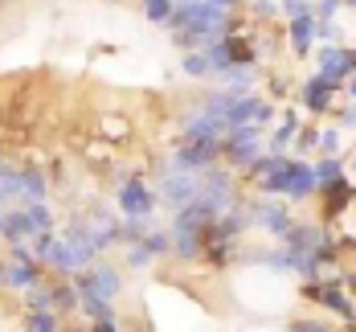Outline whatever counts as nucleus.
<instances>
[{"mask_svg":"<svg viewBox=\"0 0 356 332\" xmlns=\"http://www.w3.org/2000/svg\"><path fill=\"white\" fill-rule=\"evenodd\" d=\"M0 226H4V210H0Z\"/></svg>","mask_w":356,"mask_h":332,"instance_id":"nucleus-37","label":"nucleus"},{"mask_svg":"<svg viewBox=\"0 0 356 332\" xmlns=\"http://www.w3.org/2000/svg\"><path fill=\"white\" fill-rule=\"evenodd\" d=\"M303 132V115L299 111H279V127L270 132V140H266V152H279V156H291L286 148L295 144V136Z\"/></svg>","mask_w":356,"mask_h":332,"instance_id":"nucleus-13","label":"nucleus"},{"mask_svg":"<svg viewBox=\"0 0 356 332\" xmlns=\"http://www.w3.org/2000/svg\"><path fill=\"white\" fill-rule=\"evenodd\" d=\"M21 210H25L29 226H33V234L58 230V221H54V205H49V201H33V205H21Z\"/></svg>","mask_w":356,"mask_h":332,"instance_id":"nucleus-21","label":"nucleus"},{"mask_svg":"<svg viewBox=\"0 0 356 332\" xmlns=\"http://www.w3.org/2000/svg\"><path fill=\"white\" fill-rule=\"evenodd\" d=\"M286 49L295 58H307L316 49V17H299V21H286Z\"/></svg>","mask_w":356,"mask_h":332,"instance_id":"nucleus-14","label":"nucleus"},{"mask_svg":"<svg viewBox=\"0 0 356 332\" xmlns=\"http://www.w3.org/2000/svg\"><path fill=\"white\" fill-rule=\"evenodd\" d=\"M45 279L49 275H45V267L37 258H0V287H8V292L25 295L29 287L45 283Z\"/></svg>","mask_w":356,"mask_h":332,"instance_id":"nucleus-8","label":"nucleus"},{"mask_svg":"<svg viewBox=\"0 0 356 332\" xmlns=\"http://www.w3.org/2000/svg\"><path fill=\"white\" fill-rule=\"evenodd\" d=\"M336 95H340V90L327 86L320 74H307V78L299 82V107L307 111V115H316V119L336 111Z\"/></svg>","mask_w":356,"mask_h":332,"instance_id":"nucleus-9","label":"nucleus"},{"mask_svg":"<svg viewBox=\"0 0 356 332\" xmlns=\"http://www.w3.org/2000/svg\"><path fill=\"white\" fill-rule=\"evenodd\" d=\"M246 218L250 230H262V234L283 242V234L295 226V210L286 201H275V197H246Z\"/></svg>","mask_w":356,"mask_h":332,"instance_id":"nucleus-3","label":"nucleus"},{"mask_svg":"<svg viewBox=\"0 0 356 332\" xmlns=\"http://www.w3.org/2000/svg\"><path fill=\"white\" fill-rule=\"evenodd\" d=\"M49 287H54V279L29 287V292L21 295V308H25V312H54V295H49Z\"/></svg>","mask_w":356,"mask_h":332,"instance_id":"nucleus-20","label":"nucleus"},{"mask_svg":"<svg viewBox=\"0 0 356 332\" xmlns=\"http://www.w3.org/2000/svg\"><path fill=\"white\" fill-rule=\"evenodd\" d=\"M316 74H320L327 86L340 90V86L356 74V49H348L344 41H340V45H320V49H316Z\"/></svg>","mask_w":356,"mask_h":332,"instance_id":"nucleus-6","label":"nucleus"},{"mask_svg":"<svg viewBox=\"0 0 356 332\" xmlns=\"http://www.w3.org/2000/svg\"><path fill=\"white\" fill-rule=\"evenodd\" d=\"M299 295L303 299H312L316 308L323 312H332L336 320H344V324H356V299L344 287H340V279H316V283H299Z\"/></svg>","mask_w":356,"mask_h":332,"instance_id":"nucleus-4","label":"nucleus"},{"mask_svg":"<svg viewBox=\"0 0 356 332\" xmlns=\"http://www.w3.org/2000/svg\"><path fill=\"white\" fill-rule=\"evenodd\" d=\"M54 184H49V173L41 164H21V205H33V201H49Z\"/></svg>","mask_w":356,"mask_h":332,"instance_id":"nucleus-12","label":"nucleus"},{"mask_svg":"<svg viewBox=\"0 0 356 332\" xmlns=\"http://www.w3.org/2000/svg\"><path fill=\"white\" fill-rule=\"evenodd\" d=\"M320 197H323V205H320V221H340L348 210H353V201H356V184L344 177V181H336L332 189H320Z\"/></svg>","mask_w":356,"mask_h":332,"instance_id":"nucleus-11","label":"nucleus"},{"mask_svg":"<svg viewBox=\"0 0 356 332\" xmlns=\"http://www.w3.org/2000/svg\"><path fill=\"white\" fill-rule=\"evenodd\" d=\"M262 152H266V132L262 127H229L221 136V160L229 168H242L246 173Z\"/></svg>","mask_w":356,"mask_h":332,"instance_id":"nucleus-2","label":"nucleus"},{"mask_svg":"<svg viewBox=\"0 0 356 332\" xmlns=\"http://www.w3.org/2000/svg\"><path fill=\"white\" fill-rule=\"evenodd\" d=\"M344 90H348V99H353V103H356V74H353V78H348V82H344Z\"/></svg>","mask_w":356,"mask_h":332,"instance_id":"nucleus-34","label":"nucleus"},{"mask_svg":"<svg viewBox=\"0 0 356 332\" xmlns=\"http://www.w3.org/2000/svg\"><path fill=\"white\" fill-rule=\"evenodd\" d=\"M160 173V184H156V197H160V205L164 210H184L188 201H197V189H201V177H188V173H164V168H156Z\"/></svg>","mask_w":356,"mask_h":332,"instance_id":"nucleus-7","label":"nucleus"},{"mask_svg":"<svg viewBox=\"0 0 356 332\" xmlns=\"http://www.w3.org/2000/svg\"><path fill=\"white\" fill-rule=\"evenodd\" d=\"M143 246H147V255L152 258H168L172 255V234H168V226H164V230H160V226H147Z\"/></svg>","mask_w":356,"mask_h":332,"instance_id":"nucleus-23","label":"nucleus"},{"mask_svg":"<svg viewBox=\"0 0 356 332\" xmlns=\"http://www.w3.org/2000/svg\"><path fill=\"white\" fill-rule=\"evenodd\" d=\"M82 152H86V164H99V160H111V156H115V152L107 148V140H90Z\"/></svg>","mask_w":356,"mask_h":332,"instance_id":"nucleus-30","label":"nucleus"},{"mask_svg":"<svg viewBox=\"0 0 356 332\" xmlns=\"http://www.w3.org/2000/svg\"><path fill=\"white\" fill-rule=\"evenodd\" d=\"M78 275H82V279H86L99 295H107L111 303H115L119 292H123V267H119V262H111V258H95V262H90V267H82Z\"/></svg>","mask_w":356,"mask_h":332,"instance_id":"nucleus-10","label":"nucleus"},{"mask_svg":"<svg viewBox=\"0 0 356 332\" xmlns=\"http://www.w3.org/2000/svg\"><path fill=\"white\" fill-rule=\"evenodd\" d=\"M49 295H54V312H58L62 320H66V316H78V287H74V279H54Z\"/></svg>","mask_w":356,"mask_h":332,"instance_id":"nucleus-17","label":"nucleus"},{"mask_svg":"<svg viewBox=\"0 0 356 332\" xmlns=\"http://www.w3.org/2000/svg\"><path fill=\"white\" fill-rule=\"evenodd\" d=\"M340 4H353V8H356V0H340Z\"/></svg>","mask_w":356,"mask_h":332,"instance_id":"nucleus-35","label":"nucleus"},{"mask_svg":"<svg viewBox=\"0 0 356 332\" xmlns=\"http://www.w3.org/2000/svg\"><path fill=\"white\" fill-rule=\"evenodd\" d=\"M242 4H246L250 17H254V21H262V25L279 17V0H242Z\"/></svg>","mask_w":356,"mask_h":332,"instance_id":"nucleus-28","label":"nucleus"},{"mask_svg":"<svg viewBox=\"0 0 356 332\" xmlns=\"http://www.w3.org/2000/svg\"><path fill=\"white\" fill-rule=\"evenodd\" d=\"M152 262H156V258L147 255V246H143V242H136V246H123V267H127V271H147Z\"/></svg>","mask_w":356,"mask_h":332,"instance_id":"nucleus-27","label":"nucleus"},{"mask_svg":"<svg viewBox=\"0 0 356 332\" xmlns=\"http://www.w3.org/2000/svg\"><path fill=\"white\" fill-rule=\"evenodd\" d=\"M160 210V197L156 189L143 181V173H119L115 184V214L127 221H152Z\"/></svg>","mask_w":356,"mask_h":332,"instance_id":"nucleus-1","label":"nucleus"},{"mask_svg":"<svg viewBox=\"0 0 356 332\" xmlns=\"http://www.w3.org/2000/svg\"><path fill=\"white\" fill-rule=\"evenodd\" d=\"M312 173H316V184H320V189H332L336 181H344V177H348V168H344V160H340V156H320V160L312 164Z\"/></svg>","mask_w":356,"mask_h":332,"instance_id":"nucleus-18","label":"nucleus"},{"mask_svg":"<svg viewBox=\"0 0 356 332\" xmlns=\"http://www.w3.org/2000/svg\"><path fill=\"white\" fill-rule=\"evenodd\" d=\"M340 148H344V132H340V127H320L316 152H320V156H340Z\"/></svg>","mask_w":356,"mask_h":332,"instance_id":"nucleus-25","label":"nucleus"},{"mask_svg":"<svg viewBox=\"0 0 356 332\" xmlns=\"http://www.w3.org/2000/svg\"><path fill=\"white\" fill-rule=\"evenodd\" d=\"M4 4H8V0H0V8H4Z\"/></svg>","mask_w":356,"mask_h":332,"instance_id":"nucleus-38","label":"nucleus"},{"mask_svg":"<svg viewBox=\"0 0 356 332\" xmlns=\"http://www.w3.org/2000/svg\"><path fill=\"white\" fill-rule=\"evenodd\" d=\"M13 205H21V164H13L0 152V210H13Z\"/></svg>","mask_w":356,"mask_h":332,"instance_id":"nucleus-15","label":"nucleus"},{"mask_svg":"<svg viewBox=\"0 0 356 332\" xmlns=\"http://www.w3.org/2000/svg\"><path fill=\"white\" fill-rule=\"evenodd\" d=\"M21 332H66V320L58 312H25V329Z\"/></svg>","mask_w":356,"mask_h":332,"instance_id":"nucleus-22","label":"nucleus"},{"mask_svg":"<svg viewBox=\"0 0 356 332\" xmlns=\"http://www.w3.org/2000/svg\"><path fill=\"white\" fill-rule=\"evenodd\" d=\"M131 136V119H123V115H99V140H107V144H123Z\"/></svg>","mask_w":356,"mask_h":332,"instance_id":"nucleus-19","label":"nucleus"},{"mask_svg":"<svg viewBox=\"0 0 356 332\" xmlns=\"http://www.w3.org/2000/svg\"><path fill=\"white\" fill-rule=\"evenodd\" d=\"M336 119H340V123H336L340 132H356V103H348V107H340V111H336Z\"/></svg>","mask_w":356,"mask_h":332,"instance_id":"nucleus-31","label":"nucleus"},{"mask_svg":"<svg viewBox=\"0 0 356 332\" xmlns=\"http://www.w3.org/2000/svg\"><path fill=\"white\" fill-rule=\"evenodd\" d=\"M279 17H283V21L312 17V0H279Z\"/></svg>","mask_w":356,"mask_h":332,"instance_id":"nucleus-29","label":"nucleus"},{"mask_svg":"<svg viewBox=\"0 0 356 332\" xmlns=\"http://www.w3.org/2000/svg\"><path fill=\"white\" fill-rule=\"evenodd\" d=\"M353 173H356V152H353Z\"/></svg>","mask_w":356,"mask_h":332,"instance_id":"nucleus-36","label":"nucleus"},{"mask_svg":"<svg viewBox=\"0 0 356 332\" xmlns=\"http://www.w3.org/2000/svg\"><path fill=\"white\" fill-rule=\"evenodd\" d=\"M82 332H123V329H119V320L111 316V320H90Z\"/></svg>","mask_w":356,"mask_h":332,"instance_id":"nucleus-32","label":"nucleus"},{"mask_svg":"<svg viewBox=\"0 0 356 332\" xmlns=\"http://www.w3.org/2000/svg\"><path fill=\"white\" fill-rule=\"evenodd\" d=\"M180 70H184V78H209V74H213V66H209L205 49H188V54L180 58Z\"/></svg>","mask_w":356,"mask_h":332,"instance_id":"nucleus-24","label":"nucleus"},{"mask_svg":"<svg viewBox=\"0 0 356 332\" xmlns=\"http://www.w3.org/2000/svg\"><path fill=\"white\" fill-rule=\"evenodd\" d=\"M82 214H86V221H90L99 258L107 255V251H115V246H123V218L115 214V205H107V201H90Z\"/></svg>","mask_w":356,"mask_h":332,"instance_id":"nucleus-5","label":"nucleus"},{"mask_svg":"<svg viewBox=\"0 0 356 332\" xmlns=\"http://www.w3.org/2000/svg\"><path fill=\"white\" fill-rule=\"evenodd\" d=\"M205 4H213L221 13H234V8H242V0H205Z\"/></svg>","mask_w":356,"mask_h":332,"instance_id":"nucleus-33","label":"nucleus"},{"mask_svg":"<svg viewBox=\"0 0 356 332\" xmlns=\"http://www.w3.org/2000/svg\"><path fill=\"white\" fill-rule=\"evenodd\" d=\"M172 8H177V0H143V17H147L152 25H168Z\"/></svg>","mask_w":356,"mask_h":332,"instance_id":"nucleus-26","label":"nucleus"},{"mask_svg":"<svg viewBox=\"0 0 356 332\" xmlns=\"http://www.w3.org/2000/svg\"><path fill=\"white\" fill-rule=\"evenodd\" d=\"M33 238V226L25 218V210L21 205H13V210H4V226H0V242H29Z\"/></svg>","mask_w":356,"mask_h":332,"instance_id":"nucleus-16","label":"nucleus"}]
</instances>
